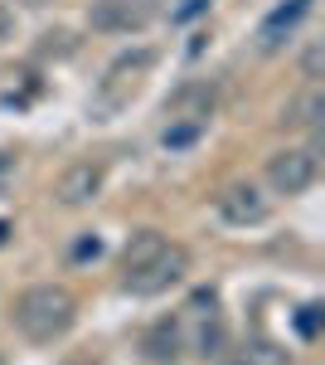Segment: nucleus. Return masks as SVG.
Listing matches in <instances>:
<instances>
[{
	"instance_id": "nucleus-8",
	"label": "nucleus",
	"mask_w": 325,
	"mask_h": 365,
	"mask_svg": "<svg viewBox=\"0 0 325 365\" xmlns=\"http://www.w3.org/2000/svg\"><path fill=\"white\" fill-rule=\"evenodd\" d=\"M151 63H156V49H136V54H122L117 63L107 68V78H102V103H122L127 93H136V83L151 73Z\"/></svg>"
},
{
	"instance_id": "nucleus-4",
	"label": "nucleus",
	"mask_w": 325,
	"mask_h": 365,
	"mask_svg": "<svg viewBox=\"0 0 325 365\" xmlns=\"http://www.w3.org/2000/svg\"><path fill=\"white\" fill-rule=\"evenodd\" d=\"M272 215V200L262 185H252V180H233V185H223L218 190V220L233 229H247V225H262Z\"/></svg>"
},
{
	"instance_id": "nucleus-17",
	"label": "nucleus",
	"mask_w": 325,
	"mask_h": 365,
	"mask_svg": "<svg viewBox=\"0 0 325 365\" xmlns=\"http://www.w3.org/2000/svg\"><path fill=\"white\" fill-rule=\"evenodd\" d=\"M10 34H15V10H10V5H0V44H5Z\"/></svg>"
},
{
	"instance_id": "nucleus-16",
	"label": "nucleus",
	"mask_w": 325,
	"mask_h": 365,
	"mask_svg": "<svg viewBox=\"0 0 325 365\" xmlns=\"http://www.w3.org/2000/svg\"><path fill=\"white\" fill-rule=\"evenodd\" d=\"M97 253H102L97 234H92V239H78V244H73V258H97Z\"/></svg>"
},
{
	"instance_id": "nucleus-21",
	"label": "nucleus",
	"mask_w": 325,
	"mask_h": 365,
	"mask_svg": "<svg viewBox=\"0 0 325 365\" xmlns=\"http://www.w3.org/2000/svg\"><path fill=\"white\" fill-rule=\"evenodd\" d=\"M5 234H10V229H5V220H0V239H5Z\"/></svg>"
},
{
	"instance_id": "nucleus-13",
	"label": "nucleus",
	"mask_w": 325,
	"mask_h": 365,
	"mask_svg": "<svg viewBox=\"0 0 325 365\" xmlns=\"http://www.w3.org/2000/svg\"><path fill=\"white\" fill-rule=\"evenodd\" d=\"M228 365H292V351L277 346V341H267V336H252Z\"/></svg>"
},
{
	"instance_id": "nucleus-14",
	"label": "nucleus",
	"mask_w": 325,
	"mask_h": 365,
	"mask_svg": "<svg viewBox=\"0 0 325 365\" xmlns=\"http://www.w3.org/2000/svg\"><path fill=\"white\" fill-rule=\"evenodd\" d=\"M301 78H306V83H321L325 78V44L321 39H311V44L301 49Z\"/></svg>"
},
{
	"instance_id": "nucleus-1",
	"label": "nucleus",
	"mask_w": 325,
	"mask_h": 365,
	"mask_svg": "<svg viewBox=\"0 0 325 365\" xmlns=\"http://www.w3.org/2000/svg\"><path fill=\"white\" fill-rule=\"evenodd\" d=\"M10 322H15V331L25 341H39V346L63 341L73 331V322H78V297L63 282H34V287H25L15 297Z\"/></svg>"
},
{
	"instance_id": "nucleus-3",
	"label": "nucleus",
	"mask_w": 325,
	"mask_h": 365,
	"mask_svg": "<svg viewBox=\"0 0 325 365\" xmlns=\"http://www.w3.org/2000/svg\"><path fill=\"white\" fill-rule=\"evenodd\" d=\"M185 273H190V249H180V244H165L146 268H136V273H127V292H136V297H156V292H165V287H175V282H185Z\"/></svg>"
},
{
	"instance_id": "nucleus-5",
	"label": "nucleus",
	"mask_w": 325,
	"mask_h": 365,
	"mask_svg": "<svg viewBox=\"0 0 325 365\" xmlns=\"http://www.w3.org/2000/svg\"><path fill=\"white\" fill-rule=\"evenodd\" d=\"M102 185H107V166L102 161H73V166L58 170L54 200L63 210H82V205H92V200L102 195Z\"/></svg>"
},
{
	"instance_id": "nucleus-22",
	"label": "nucleus",
	"mask_w": 325,
	"mask_h": 365,
	"mask_svg": "<svg viewBox=\"0 0 325 365\" xmlns=\"http://www.w3.org/2000/svg\"><path fill=\"white\" fill-rule=\"evenodd\" d=\"M0 365H5V351H0Z\"/></svg>"
},
{
	"instance_id": "nucleus-19",
	"label": "nucleus",
	"mask_w": 325,
	"mask_h": 365,
	"mask_svg": "<svg viewBox=\"0 0 325 365\" xmlns=\"http://www.w3.org/2000/svg\"><path fill=\"white\" fill-rule=\"evenodd\" d=\"M63 365H97V361H92V356H68Z\"/></svg>"
},
{
	"instance_id": "nucleus-12",
	"label": "nucleus",
	"mask_w": 325,
	"mask_h": 365,
	"mask_svg": "<svg viewBox=\"0 0 325 365\" xmlns=\"http://www.w3.org/2000/svg\"><path fill=\"white\" fill-rule=\"evenodd\" d=\"M321 113H325V103H321V88L311 83L301 98H292L287 103V117L282 122H292V127H306V132H321Z\"/></svg>"
},
{
	"instance_id": "nucleus-6",
	"label": "nucleus",
	"mask_w": 325,
	"mask_h": 365,
	"mask_svg": "<svg viewBox=\"0 0 325 365\" xmlns=\"http://www.w3.org/2000/svg\"><path fill=\"white\" fill-rule=\"evenodd\" d=\"M87 25L102 34H132L151 25V0H92L87 5Z\"/></svg>"
},
{
	"instance_id": "nucleus-11",
	"label": "nucleus",
	"mask_w": 325,
	"mask_h": 365,
	"mask_svg": "<svg viewBox=\"0 0 325 365\" xmlns=\"http://www.w3.org/2000/svg\"><path fill=\"white\" fill-rule=\"evenodd\" d=\"M161 249H165V234H161V229H136L132 239L122 244L117 263H122V273H136V268H146Z\"/></svg>"
},
{
	"instance_id": "nucleus-7",
	"label": "nucleus",
	"mask_w": 325,
	"mask_h": 365,
	"mask_svg": "<svg viewBox=\"0 0 325 365\" xmlns=\"http://www.w3.org/2000/svg\"><path fill=\"white\" fill-rule=\"evenodd\" d=\"M214 103H218L214 83H185V88H175V93L165 98V117H170V122L204 127V122H209V113H214Z\"/></svg>"
},
{
	"instance_id": "nucleus-2",
	"label": "nucleus",
	"mask_w": 325,
	"mask_h": 365,
	"mask_svg": "<svg viewBox=\"0 0 325 365\" xmlns=\"http://www.w3.org/2000/svg\"><path fill=\"white\" fill-rule=\"evenodd\" d=\"M316 175H321V151H316V146H287V151L267 156V185L277 195H301V190H311Z\"/></svg>"
},
{
	"instance_id": "nucleus-20",
	"label": "nucleus",
	"mask_w": 325,
	"mask_h": 365,
	"mask_svg": "<svg viewBox=\"0 0 325 365\" xmlns=\"http://www.w3.org/2000/svg\"><path fill=\"white\" fill-rule=\"evenodd\" d=\"M20 5H29V10H39V5H54V0H20Z\"/></svg>"
},
{
	"instance_id": "nucleus-9",
	"label": "nucleus",
	"mask_w": 325,
	"mask_h": 365,
	"mask_svg": "<svg viewBox=\"0 0 325 365\" xmlns=\"http://www.w3.org/2000/svg\"><path fill=\"white\" fill-rule=\"evenodd\" d=\"M311 5H316V0H287V5H277L267 20H262V29H257V49H267V54L282 49V39L311 15Z\"/></svg>"
},
{
	"instance_id": "nucleus-15",
	"label": "nucleus",
	"mask_w": 325,
	"mask_h": 365,
	"mask_svg": "<svg viewBox=\"0 0 325 365\" xmlns=\"http://www.w3.org/2000/svg\"><path fill=\"white\" fill-rule=\"evenodd\" d=\"M297 331L306 341H316V331H321V307H316V302H306V307L297 312Z\"/></svg>"
},
{
	"instance_id": "nucleus-18",
	"label": "nucleus",
	"mask_w": 325,
	"mask_h": 365,
	"mask_svg": "<svg viewBox=\"0 0 325 365\" xmlns=\"http://www.w3.org/2000/svg\"><path fill=\"white\" fill-rule=\"evenodd\" d=\"M199 10H209V0H190V5H180L175 20H190V15H199Z\"/></svg>"
},
{
	"instance_id": "nucleus-10",
	"label": "nucleus",
	"mask_w": 325,
	"mask_h": 365,
	"mask_svg": "<svg viewBox=\"0 0 325 365\" xmlns=\"http://www.w3.org/2000/svg\"><path fill=\"white\" fill-rule=\"evenodd\" d=\"M141 351H146L151 365H175L185 356V331H180V322H156V327L141 336Z\"/></svg>"
}]
</instances>
